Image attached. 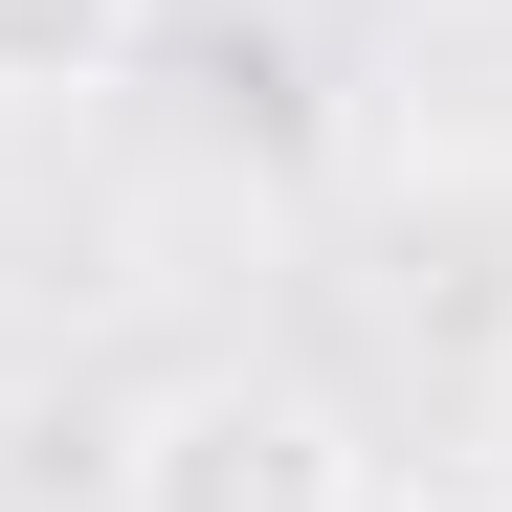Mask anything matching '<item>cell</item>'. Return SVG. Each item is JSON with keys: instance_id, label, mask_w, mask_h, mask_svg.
Listing matches in <instances>:
<instances>
[{"instance_id": "cell-1", "label": "cell", "mask_w": 512, "mask_h": 512, "mask_svg": "<svg viewBox=\"0 0 512 512\" xmlns=\"http://www.w3.org/2000/svg\"><path fill=\"white\" fill-rule=\"evenodd\" d=\"M112 512H357V446H334L312 379H179L134 423Z\"/></svg>"}, {"instance_id": "cell-3", "label": "cell", "mask_w": 512, "mask_h": 512, "mask_svg": "<svg viewBox=\"0 0 512 512\" xmlns=\"http://www.w3.org/2000/svg\"><path fill=\"white\" fill-rule=\"evenodd\" d=\"M490 490H512V334H490Z\"/></svg>"}, {"instance_id": "cell-2", "label": "cell", "mask_w": 512, "mask_h": 512, "mask_svg": "<svg viewBox=\"0 0 512 512\" xmlns=\"http://www.w3.org/2000/svg\"><path fill=\"white\" fill-rule=\"evenodd\" d=\"M156 0H0V112H67V90H112Z\"/></svg>"}]
</instances>
